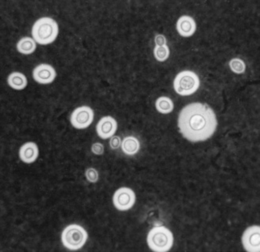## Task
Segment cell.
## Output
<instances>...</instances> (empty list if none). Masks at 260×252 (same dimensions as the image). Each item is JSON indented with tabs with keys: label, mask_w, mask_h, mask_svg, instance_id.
Instances as JSON below:
<instances>
[{
	"label": "cell",
	"mask_w": 260,
	"mask_h": 252,
	"mask_svg": "<svg viewBox=\"0 0 260 252\" xmlns=\"http://www.w3.org/2000/svg\"><path fill=\"white\" fill-rule=\"evenodd\" d=\"M217 126L215 113L204 104L196 102L187 105L179 115L180 133L190 142H203L210 139Z\"/></svg>",
	"instance_id": "cell-1"
},
{
	"label": "cell",
	"mask_w": 260,
	"mask_h": 252,
	"mask_svg": "<svg viewBox=\"0 0 260 252\" xmlns=\"http://www.w3.org/2000/svg\"><path fill=\"white\" fill-rule=\"evenodd\" d=\"M59 33V26L55 20L48 17L41 18L34 23L32 35L34 41L40 45H48L53 42Z\"/></svg>",
	"instance_id": "cell-2"
},
{
	"label": "cell",
	"mask_w": 260,
	"mask_h": 252,
	"mask_svg": "<svg viewBox=\"0 0 260 252\" xmlns=\"http://www.w3.org/2000/svg\"><path fill=\"white\" fill-rule=\"evenodd\" d=\"M147 243L153 251H169L173 247V233L165 226L153 228L147 236Z\"/></svg>",
	"instance_id": "cell-3"
},
{
	"label": "cell",
	"mask_w": 260,
	"mask_h": 252,
	"mask_svg": "<svg viewBox=\"0 0 260 252\" xmlns=\"http://www.w3.org/2000/svg\"><path fill=\"white\" fill-rule=\"evenodd\" d=\"M200 85L198 75L191 71H184L175 78V91L181 96H189L197 91Z\"/></svg>",
	"instance_id": "cell-4"
},
{
	"label": "cell",
	"mask_w": 260,
	"mask_h": 252,
	"mask_svg": "<svg viewBox=\"0 0 260 252\" xmlns=\"http://www.w3.org/2000/svg\"><path fill=\"white\" fill-rule=\"evenodd\" d=\"M88 239L87 232L79 225H71L62 233L63 245L70 250H79L83 247Z\"/></svg>",
	"instance_id": "cell-5"
},
{
	"label": "cell",
	"mask_w": 260,
	"mask_h": 252,
	"mask_svg": "<svg viewBox=\"0 0 260 252\" xmlns=\"http://www.w3.org/2000/svg\"><path fill=\"white\" fill-rule=\"evenodd\" d=\"M94 112L88 106L77 108L71 116V122L74 128L77 129H85L93 122Z\"/></svg>",
	"instance_id": "cell-6"
},
{
	"label": "cell",
	"mask_w": 260,
	"mask_h": 252,
	"mask_svg": "<svg viewBox=\"0 0 260 252\" xmlns=\"http://www.w3.org/2000/svg\"><path fill=\"white\" fill-rule=\"evenodd\" d=\"M136 194L131 188L121 187L115 192L113 204L121 211L130 210L136 203Z\"/></svg>",
	"instance_id": "cell-7"
},
{
	"label": "cell",
	"mask_w": 260,
	"mask_h": 252,
	"mask_svg": "<svg viewBox=\"0 0 260 252\" xmlns=\"http://www.w3.org/2000/svg\"><path fill=\"white\" fill-rule=\"evenodd\" d=\"M244 248L248 252L260 251V228L253 226L244 231L242 236Z\"/></svg>",
	"instance_id": "cell-8"
},
{
	"label": "cell",
	"mask_w": 260,
	"mask_h": 252,
	"mask_svg": "<svg viewBox=\"0 0 260 252\" xmlns=\"http://www.w3.org/2000/svg\"><path fill=\"white\" fill-rule=\"evenodd\" d=\"M34 80L40 84L52 83L56 77V72L53 67L49 64H42L38 65L34 70Z\"/></svg>",
	"instance_id": "cell-9"
},
{
	"label": "cell",
	"mask_w": 260,
	"mask_h": 252,
	"mask_svg": "<svg viewBox=\"0 0 260 252\" xmlns=\"http://www.w3.org/2000/svg\"><path fill=\"white\" fill-rule=\"evenodd\" d=\"M117 130V122L112 116L102 118L96 125V132L102 139L112 138Z\"/></svg>",
	"instance_id": "cell-10"
},
{
	"label": "cell",
	"mask_w": 260,
	"mask_h": 252,
	"mask_svg": "<svg viewBox=\"0 0 260 252\" xmlns=\"http://www.w3.org/2000/svg\"><path fill=\"white\" fill-rule=\"evenodd\" d=\"M39 150L38 145L34 142H27L24 144L19 150L21 160L25 163H32L38 159Z\"/></svg>",
	"instance_id": "cell-11"
},
{
	"label": "cell",
	"mask_w": 260,
	"mask_h": 252,
	"mask_svg": "<svg viewBox=\"0 0 260 252\" xmlns=\"http://www.w3.org/2000/svg\"><path fill=\"white\" fill-rule=\"evenodd\" d=\"M177 31L183 37H191L194 34L196 29V24L194 20L191 17H180L177 21Z\"/></svg>",
	"instance_id": "cell-12"
},
{
	"label": "cell",
	"mask_w": 260,
	"mask_h": 252,
	"mask_svg": "<svg viewBox=\"0 0 260 252\" xmlns=\"http://www.w3.org/2000/svg\"><path fill=\"white\" fill-rule=\"evenodd\" d=\"M121 148L126 154L134 155L139 152L140 143L136 137H126L122 142Z\"/></svg>",
	"instance_id": "cell-13"
},
{
	"label": "cell",
	"mask_w": 260,
	"mask_h": 252,
	"mask_svg": "<svg viewBox=\"0 0 260 252\" xmlns=\"http://www.w3.org/2000/svg\"><path fill=\"white\" fill-rule=\"evenodd\" d=\"M8 84L13 89L17 90L25 89L27 85L26 77L20 72H13L8 77Z\"/></svg>",
	"instance_id": "cell-14"
},
{
	"label": "cell",
	"mask_w": 260,
	"mask_h": 252,
	"mask_svg": "<svg viewBox=\"0 0 260 252\" xmlns=\"http://www.w3.org/2000/svg\"><path fill=\"white\" fill-rule=\"evenodd\" d=\"M36 41H34V38L28 37L22 38L17 44V49L18 52L25 55L32 53L36 50Z\"/></svg>",
	"instance_id": "cell-15"
},
{
	"label": "cell",
	"mask_w": 260,
	"mask_h": 252,
	"mask_svg": "<svg viewBox=\"0 0 260 252\" xmlns=\"http://www.w3.org/2000/svg\"><path fill=\"white\" fill-rule=\"evenodd\" d=\"M174 105L172 100L167 97H160L156 102V109L162 114H169L173 110Z\"/></svg>",
	"instance_id": "cell-16"
},
{
	"label": "cell",
	"mask_w": 260,
	"mask_h": 252,
	"mask_svg": "<svg viewBox=\"0 0 260 252\" xmlns=\"http://www.w3.org/2000/svg\"><path fill=\"white\" fill-rule=\"evenodd\" d=\"M153 53L157 60L162 62V61L166 60L170 56V49L167 45L162 47H155Z\"/></svg>",
	"instance_id": "cell-17"
},
{
	"label": "cell",
	"mask_w": 260,
	"mask_h": 252,
	"mask_svg": "<svg viewBox=\"0 0 260 252\" xmlns=\"http://www.w3.org/2000/svg\"><path fill=\"white\" fill-rule=\"evenodd\" d=\"M230 67L232 71L237 74H242L245 71V64L240 59H233L230 62Z\"/></svg>",
	"instance_id": "cell-18"
},
{
	"label": "cell",
	"mask_w": 260,
	"mask_h": 252,
	"mask_svg": "<svg viewBox=\"0 0 260 252\" xmlns=\"http://www.w3.org/2000/svg\"><path fill=\"white\" fill-rule=\"evenodd\" d=\"M86 177L90 183H96L98 182L99 175L96 169L90 168L86 171Z\"/></svg>",
	"instance_id": "cell-19"
},
{
	"label": "cell",
	"mask_w": 260,
	"mask_h": 252,
	"mask_svg": "<svg viewBox=\"0 0 260 252\" xmlns=\"http://www.w3.org/2000/svg\"><path fill=\"white\" fill-rule=\"evenodd\" d=\"M121 139L119 136H112L110 139V147L113 149H118L121 146Z\"/></svg>",
	"instance_id": "cell-20"
},
{
	"label": "cell",
	"mask_w": 260,
	"mask_h": 252,
	"mask_svg": "<svg viewBox=\"0 0 260 252\" xmlns=\"http://www.w3.org/2000/svg\"><path fill=\"white\" fill-rule=\"evenodd\" d=\"M104 146L102 143H99V142H96V143L93 144V146H92V152L95 154L96 155H102L104 153Z\"/></svg>",
	"instance_id": "cell-21"
},
{
	"label": "cell",
	"mask_w": 260,
	"mask_h": 252,
	"mask_svg": "<svg viewBox=\"0 0 260 252\" xmlns=\"http://www.w3.org/2000/svg\"><path fill=\"white\" fill-rule=\"evenodd\" d=\"M156 47H162L166 45V38L164 35L158 34L155 37Z\"/></svg>",
	"instance_id": "cell-22"
}]
</instances>
